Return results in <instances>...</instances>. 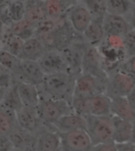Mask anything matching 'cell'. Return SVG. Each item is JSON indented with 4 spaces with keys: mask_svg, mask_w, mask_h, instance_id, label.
<instances>
[{
    "mask_svg": "<svg viewBox=\"0 0 135 151\" xmlns=\"http://www.w3.org/2000/svg\"><path fill=\"white\" fill-rule=\"evenodd\" d=\"M0 104L15 114L23 107L17 90V83H15L6 89Z\"/></svg>",
    "mask_w": 135,
    "mask_h": 151,
    "instance_id": "obj_25",
    "label": "cell"
},
{
    "mask_svg": "<svg viewBox=\"0 0 135 151\" xmlns=\"http://www.w3.org/2000/svg\"><path fill=\"white\" fill-rule=\"evenodd\" d=\"M20 63L21 60L17 57L4 50H0V67L11 72L14 76L15 80L19 74Z\"/></svg>",
    "mask_w": 135,
    "mask_h": 151,
    "instance_id": "obj_28",
    "label": "cell"
},
{
    "mask_svg": "<svg viewBox=\"0 0 135 151\" xmlns=\"http://www.w3.org/2000/svg\"><path fill=\"white\" fill-rule=\"evenodd\" d=\"M118 70L132 75L135 73V56L126 58Z\"/></svg>",
    "mask_w": 135,
    "mask_h": 151,
    "instance_id": "obj_34",
    "label": "cell"
},
{
    "mask_svg": "<svg viewBox=\"0 0 135 151\" xmlns=\"http://www.w3.org/2000/svg\"><path fill=\"white\" fill-rule=\"evenodd\" d=\"M105 37H117L123 38L128 32L132 31L126 18L117 15L106 14L103 20Z\"/></svg>",
    "mask_w": 135,
    "mask_h": 151,
    "instance_id": "obj_13",
    "label": "cell"
},
{
    "mask_svg": "<svg viewBox=\"0 0 135 151\" xmlns=\"http://www.w3.org/2000/svg\"><path fill=\"white\" fill-rule=\"evenodd\" d=\"M6 89H3V88H0V103L2 101L3 97H4V94H5Z\"/></svg>",
    "mask_w": 135,
    "mask_h": 151,
    "instance_id": "obj_40",
    "label": "cell"
},
{
    "mask_svg": "<svg viewBox=\"0 0 135 151\" xmlns=\"http://www.w3.org/2000/svg\"><path fill=\"white\" fill-rule=\"evenodd\" d=\"M46 51L47 48L40 39L34 36L29 38V40L24 41V45L18 59L21 60H29L38 62Z\"/></svg>",
    "mask_w": 135,
    "mask_h": 151,
    "instance_id": "obj_15",
    "label": "cell"
},
{
    "mask_svg": "<svg viewBox=\"0 0 135 151\" xmlns=\"http://www.w3.org/2000/svg\"><path fill=\"white\" fill-rule=\"evenodd\" d=\"M131 143L135 146V120L132 122V137H131Z\"/></svg>",
    "mask_w": 135,
    "mask_h": 151,
    "instance_id": "obj_39",
    "label": "cell"
},
{
    "mask_svg": "<svg viewBox=\"0 0 135 151\" xmlns=\"http://www.w3.org/2000/svg\"><path fill=\"white\" fill-rule=\"evenodd\" d=\"M10 151H25V150H21V149H17V148H14V147H13Z\"/></svg>",
    "mask_w": 135,
    "mask_h": 151,
    "instance_id": "obj_41",
    "label": "cell"
},
{
    "mask_svg": "<svg viewBox=\"0 0 135 151\" xmlns=\"http://www.w3.org/2000/svg\"><path fill=\"white\" fill-rule=\"evenodd\" d=\"M17 83L14 74L8 70L0 67V88L7 89Z\"/></svg>",
    "mask_w": 135,
    "mask_h": 151,
    "instance_id": "obj_33",
    "label": "cell"
},
{
    "mask_svg": "<svg viewBox=\"0 0 135 151\" xmlns=\"http://www.w3.org/2000/svg\"><path fill=\"white\" fill-rule=\"evenodd\" d=\"M82 2L89 10L93 19L103 20L107 14L106 0H86Z\"/></svg>",
    "mask_w": 135,
    "mask_h": 151,
    "instance_id": "obj_29",
    "label": "cell"
},
{
    "mask_svg": "<svg viewBox=\"0 0 135 151\" xmlns=\"http://www.w3.org/2000/svg\"><path fill=\"white\" fill-rule=\"evenodd\" d=\"M117 151H135V146L131 142L123 144H116Z\"/></svg>",
    "mask_w": 135,
    "mask_h": 151,
    "instance_id": "obj_37",
    "label": "cell"
},
{
    "mask_svg": "<svg viewBox=\"0 0 135 151\" xmlns=\"http://www.w3.org/2000/svg\"><path fill=\"white\" fill-rule=\"evenodd\" d=\"M135 87L132 75L116 70L108 74L104 93L111 99L116 97H126Z\"/></svg>",
    "mask_w": 135,
    "mask_h": 151,
    "instance_id": "obj_4",
    "label": "cell"
},
{
    "mask_svg": "<svg viewBox=\"0 0 135 151\" xmlns=\"http://www.w3.org/2000/svg\"><path fill=\"white\" fill-rule=\"evenodd\" d=\"M132 77L133 78H134V82H135V73L134 74H132Z\"/></svg>",
    "mask_w": 135,
    "mask_h": 151,
    "instance_id": "obj_42",
    "label": "cell"
},
{
    "mask_svg": "<svg viewBox=\"0 0 135 151\" xmlns=\"http://www.w3.org/2000/svg\"><path fill=\"white\" fill-rule=\"evenodd\" d=\"M75 78L66 72L45 75L39 86L40 96L55 100H63L70 104L74 94Z\"/></svg>",
    "mask_w": 135,
    "mask_h": 151,
    "instance_id": "obj_1",
    "label": "cell"
},
{
    "mask_svg": "<svg viewBox=\"0 0 135 151\" xmlns=\"http://www.w3.org/2000/svg\"><path fill=\"white\" fill-rule=\"evenodd\" d=\"M51 126L59 134H62L77 130H85L86 122L85 116L71 112L61 117Z\"/></svg>",
    "mask_w": 135,
    "mask_h": 151,
    "instance_id": "obj_14",
    "label": "cell"
},
{
    "mask_svg": "<svg viewBox=\"0 0 135 151\" xmlns=\"http://www.w3.org/2000/svg\"><path fill=\"white\" fill-rule=\"evenodd\" d=\"M35 26L30 25L25 19L13 22L10 26L13 35L19 37L23 41L29 40L35 36Z\"/></svg>",
    "mask_w": 135,
    "mask_h": 151,
    "instance_id": "obj_27",
    "label": "cell"
},
{
    "mask_svg": "<svg viewBox=\"0 0 135 151\" xmlns=\"http://www.w3.org/2000/svg\"><path fill=\"white\" fill-rule=\"evenodd\" d=\"M84 40L88 45L98 47L105 39L103 20L93 19L83 34Z\"/></svg>",
    "mask_w": 135,
    "mask_h": 151,
    "instance_id": "obj_20",
    "label": "cell"
},
{
    "mask_svg": "<svg viewBox=\"0 0 135 151\" xmlns=\"http://www.w3.org/2000/svg\"><path fill=\"white\" fill-rule=\"evenodd\" d=\"M111 99L103 93L95 95L89 98V115L94 116H111Z\"/></svg>",
    "mask_w": 135,
    "mask_h": 151,
    "instance_id": "obj_19",
    "label": "cell"
},
{
    "mask_svg": "<svg viewBox=\"0 0 135 151\" xmlns=\"http://www.w3.org/2000/svg\"><path fill=\"white\" fill-rule=\"evenodd\" d=\"M60 147V134L52 126L45 125L36 135L33 151H56Z\"/></svg>",
    "mask_w": 135,
    "mask_h": 151,
    "instance_id": "obj_12",
    "label": "cell"
},
{
    "mask_svg": "<svg viewBox=\"0 0 135 151\" xmlns=\"http://www.w3.org/2000/svg\"><path fill=\"white\" fill-rule=\"evenodd\" d=\"M111 112L113 116L129 122L135 120V112L128 103L126 97H116L111 99Z\"/></svg>",
    "mask_w": 135,
    "mask_h": 151,
    "instance_id": "obj_21",
    "label": "cell"
},
{
    "mask_svg": "<svg viewBox=\"0 0 135 151\" xmlns=\"http://www.w3.org/2000/svg\"><path fill=\"white\" fill-rule=\"evenodd\" d=\"M60 134L62 151H92L93 145L85 130H77Z\"/></svg>",
    "mask_w": 135,
    "mask_h": 151,
    "instance_id": "obj_8",
    "label": "cell"
},
{
    "mask_svg": "<svg viewBox=\"0 0 135 151\" xmlns=\"http://www.w3.org/2000/svg\"><path fill=\"white\" fill-rule=\"evenodd\" d=\"M45 74L37 61L21 60L19 74L16 81L17 82H26L37 86H40L44 82Z\"/></svg>",
    "mask_w": 135,
    "mask_h": 151,
    "instance_id": "obj_10",
    "label": "cell"
},
{
    "mask_svg": "<svg viewBox=\"0 0 135 151\" xmlns=\"http://www.w3.org/2000/svg\"><path fill=\"white\" fill-rule=\"evenodd\" d=\"M66 17L73 30L81 36L93 21L92 14L82 1L74 2L66 13Z\"/></svg>",
    "mask_w": 135,
    "mask_h": 151,
    "instance_id": "obj_7",
    "label": "cell"
},
{
    "mask_svg": "<svg viewBox=\"0 0 135 151\" xmlns=\"http://www.w3.org/2000/svg\"><path fill=\"white\" fill-rule=\"evenodd\" d=\"M25 1H10L8 2V10L13 22L24 19L25 14Z\"/></svg>",
    "mask_w": 135,
    "mask_h": 151,
    "instance_id": "obj_31",
    "label": "cell"
},
{
    "mask_svg": "<svg viewBox=\"0 0 135 151\" xmlns=\"http://www.w3.org/2000/svg\"><path fill=\"white\" fill-rule=\"evenodd\" d=\"M86 132L93 146L112 142V124L111 116H85Z\"/></svg>",
    "mask_w": 135,
    "mask_h": 151,
    "instance_id": "obj_3",
    "label": "cell"
},
{
    "mask_svg": "<svg viewBox=\"0 0 135 151\" xmlns=\"http://www.w3.org/2000/svg\"><path fill=\"white\" fill-rule=\"evenodd\" d=\"M13 147L25 151L34 150L36 135L20 128L18 125L7 137Z\"/></svg>",
    "mask_w": 135,
    "mask_h": 151,
    "instance_id": "obj_18",
    "label": "cell"
},
{
    "mask_svg": "<svg viewBox=\"0 0 135 151\" xmlns=\"http://www.w3.org/2000/svg\"><path fill=\"white\" fill-rule=\"evenodd\" d=\"M126 100H127L130 106L131 107V109H133V111L135 112V87L132 89V91L128 94Z\"/></svg>",
    "mask_w": 135,
    "mask_h": 151,
    "instance_id": "obj_38",
    "label": "cell"
},
{
    "mask_svg": "<svg viewBox=\"0 0 135 151\" xmlns=\"http://www.w3.org/2000/svg\"><path fill=\"white\" fill-rule=\"evenodd\" d=\"M17 127L16 114L0 104V138H6Z\"/></svg>",
    "mask_w": 135,
    "mask_h": 151,
    "instance_id": "obj_24",
    "label": "cell"
},
{
    "mask_svg": "<svg viewBox=\"0 0 135 151\" xmlns=\"http://www.w3.org/2000/svg\"><path fill=\"white\" fill-rule=\"evenodd\" d=\"M38 63L45 75L62 72L70 73L66 60L60 50H47L43 56L39 59Z\"/></svg>",
    "mask_w": 135,
    "mask_h": 151,
    "instance_id": "obj_9",
    "label": "cell"
},
{
    "mask_svg": "<svg viewBox=\"0 0 135 151\" xmlns=\"http://www.w3.org/2000/svg\"><path fill=\"white\" fill-rule=\"evenodd\" d=\"M89 98L90 97H81L77 94H73L70 101L73 112L81 116H86L89 115V111H88Z\"/></svg>",
    "mask_w": 135,
    "mask_h": 151,
    "instance_id": "obj_30",
    "label": "cell"
},
{
    "mask_svg": "<svg viewBox=\"0 0 135 151\" xmlns=\"http://www.w3.org/2000/svg\"><path fill=\"white\" fill-rule=\"evenodd\" d=\"M92 151H117V148H116V145L113 142H109L106 143L93 146Z\"/></svg>",
    "mask_w": 135,
    "mask_h": 151,
    "instance_id": "obj_35",
    "label": "cell"
},
{
    "mask_svg": "<svg viewBox=\"0 0 135 151\" xmlns=\"http://www.w3.org/2000/svg\"><path fill=\"white\" fill-rule=\"evenodd\" d=\"M16 119L20 128L34 135L45 126L39 118L37 109L33 108L22 107L16 113Z\"/></svg>",
    "mask_w": 135,
    "mask_h": 151,
    "instance_id": "obj_11",
    "label": "cell"
},
{
    "mask_svg": "<svg viewBox=\"0 0 135 151\" xmlns=\"http://www.w3.org/2000/svg\"><path fill=\"white\" fill-rule=\"evenodd\" d=\"M17 90L23 106L37 108L40 101L39 87L26 82H17Z\"/></svg>",
    "mask_w": 135,
    "mask_h": 151,
    "instance_id": "obj_17",
    "label": "cell"
},
{
    "mask_svg": "<svg viewBox=\"0 0 135 151\" xmlns=\"http://www.w3.org/2000/svg\"><path fill=\"white\" fill-rule=\"evenodd\" d=\"M36 109L39 118L46 126H51L63 116L73 112L69 102L63 100L51 99L41 96L39 104Z\"/></svg>",
    "mask_w": 135,
    "mask_h": 151,
    "instance_id": "obj_2",
    "label": "cell"
},
{
    "mask_svg": "<svg viewBox=\"0 0 135 151\" xmlns=\"http://www.w3.org/2000/svg\"><path fill=\"white\" fill-rule=\"evenodd\" d=\"M81 73L90 74L107 81L108 74L103 67L102 58L96 47L87 45L85 47L81 60Z\"/></svg>",
    "mask_w": 135,
    "mask_h": 151,
    "instance_id": "obj_5",
    "label": "cell"
},
{
    "mask_svg": "<svg viewBox=\"0 0 135 151\" xmlns=\"http://www.w3.org/2000/svg\"><path fill=\"white\" fill-rule=\"evenodd\" d=\"M112 124V142L115 144L131 142L132 123L111 116Z\"/></svg>",
    "mask_w": 135,
    "mask_h": 151,
    "instance_id": "obj_16",
    "label": "cell"
},
{
    "mask_svg": "<svg viewBox=\"0 0 135 151\" xmlns=\"http://www.w3.org/2000/svg\"><path fill=\"white\" fill-rule=\"evenodd\" d=\"M128 22L130 23V27L134 32H135V1H134V6L132 7L129 14L126 17Z\"/></svg>",
    "mask_w": 135,
    "mask_h": 151,
    "instance_id": "obj_36",
    "label": "cell"
},
{
    "mask_svg": "<svg viewBox=\"0 0 135 151\" xmlns=\"http://www.w3.org/2000/svg\"><path fill=\"white\" fill-rule=\"evenodd\" d=\"M126 58L135 56V32L130 31L122 38Z\"/></svg>",
    "mask_w": 135,
    "mask_h": 151,
    "instance_id": "obj_32",
    "label": "cell"
},
{
    "mask_svg": "<svg viewBox=\"0 0 135 151\" xmlns=\"http://www.w3.org/2000/svg\"><path fill=\"white\" fill-rule=\"evenodd\" d=\"M74 2L69 1H59V0H49L43 1L45 12L47 17L51 18H61L66 16L70 6Z\"/></svg>",
    "mask_w": 135,
    "mask_h": 151,
    "instance_id": "obj_23",
    "label": "cell"
},
{
    "mask_svg": "<svg viewBox=\"0 0 135 151\" xmlns=\"http://www.w3.org/2000/svg\"><path fill=\"white\" fill-rule=\"evenodd\" d=\"M134 6V1L128 0H106L107 13L126 17Z\"/></svg>",
    "mask_w": 135,
    "mask_h": 151,
    "instance_id": "obj_26",
    "label": "cell"
},
{
    "mask_svg": "<svg viewBox=\"0 0 135 151\" xmlns=\"http://www.w3.org/2000/svg\"><path fill=\"white\" fill-rule=\"evenodd\" d=\"M30 151H33V150H30Z\"/></svg>",
    "mask_w": 135,
    "mask_h": 151,
    "instance_id": "obj_44",
    "label": "cell"
},
{
    "mask_svg": "<svg viewBox=\"0 0 135 151\" xmlns=\"http://www.w3.org/2000/svg\"><path fill=\"white\" fill-rule=\"evenodd\" d=\"M25 6L26 7L24 19L30 25L36 27L38 24L47 17L43 5V1L25 2Z\"/></svg>",
    "mask_w": 135,
    "mask_h": 151,
    "instance_id": "obj_22",
    "label": "cell"
},
{
    "mask_svg": "<svg viewBox=\"0 0 135 151\" xmlns=\"http://www.w3.org/2000/svg\"><path fill=\"white\" fill-rule=\"evenodd\" d=\"M56 151H62V149H61V148H59V150H57Z\"/></svg>",
    "mask_w": 135,
    "mask_h": 151,
    "instance_id": "obj_43",
    "label": "cell"
},
{
    "mask_svg": "<svg viewBox=\"0 0 135 151\" xmlns=\"http://www.w3.org/2000/svg\"><path fill=\"white\" fill-rule=\"evenodd\" d=\"M107 81L93 75L81 73L77 75L74 83V94L85 97H92L105 91Z\"/></svg>",
    "mask_w": 135,
    "mask_h": 151,
    "instance_id": "obj_6",
    "label": "cell"
}]
</instances>
